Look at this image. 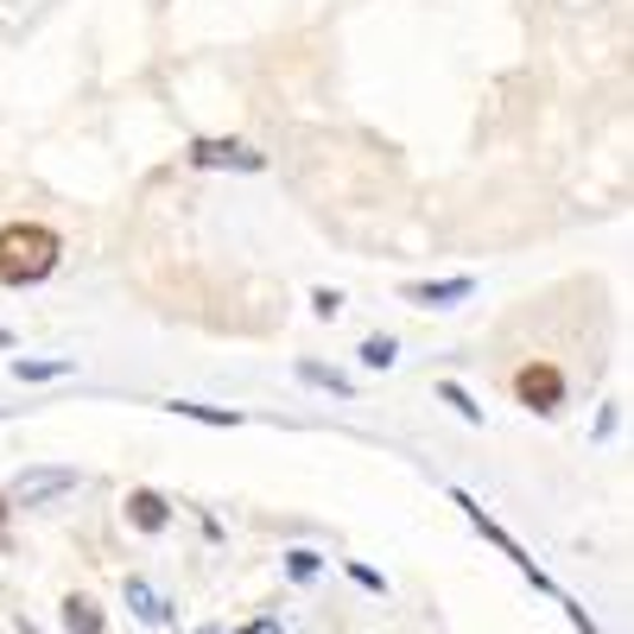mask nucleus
I'll return each mask as SVG.
<instances>
[{"mask_svg":"<svg viewBox=\"0 0 634 634\" xmlns=\"http://www.w3.org/2000/svg\"><path fill=\"white\" fill-rule=\"evenodd\" d=\"M57 267V235L39 223H7L0 228V286H39Z\"/></svg>","mask_w":634,"mask_h":634,"instance_id":"obj_1","label":"nucleus"},{"mask_svg":"<svg viewBox=\"0 0 634 634\" xmlns=\"http://www.w3.org/2000/svg\"><path fill=\"white\" fill-rule=\"evenodd\" d=\"M514 400L527 406V412H539V419L558 412L565 406V368L558 362H520L514 368Z\"/></svg>","mask_w":634,"mask_h":634,"instance_id":"obj_2","label":"nucleus"},{"mask_svg":"<svg viewBox=\"0 0 634 634\" xmlns=\"http://www.w3.org/2000/svg\"><path fill=\"white\" fill-rule=\"evenodd\" d=\"M456 507H463V514H470V520H476V533H482V539H495V546H502V552L514 558V565H520V571H527V583H533V590H546V597H558V583L546 578V571H539V565H533V558L520 552V546H514V539H507L502 527H495V514H488V507H476V502H470V495H463V488H456Z\"/></svg>","mask_w":634,"mask_h":634,"instance_id":"obj_3","label":"nucleus"},{"mask_svg":"<svg viewBox=\"0 0 634 634\" xmlns=\"http://www.w3.org/2000/svg\"><path fill=\"white\" fill-rule=\"evenodd\" d=\"M191 165L197 172H267V159L241 140H191Z\"/></svg>","mask_w":634,"mask_h":634,"instance_id":"obj_4","label":"nucleus"},{"mask_svg":"<svg viewBox=\"0 0 634 634\" xmlns=\"http://www.w3.org/2000/svg\"><path fill=\"white\" fill-rule=\"evenodd\" d=\"M71 488H76V470H25V476L7 488V502L39 507V502H51V495H71Z\"/></svg>","mask_w":634,"mask_h":634,"instance_id":"obj_5","label":"nucleus"},{"mask_svg":"<svg viewBox=\"0 0 634 634\" xmlns=\"http://www.w3.org/2000/svg\"><path fill=\"white\" fill-rule=\"evenodd\" d=\"M400 292L412 304H431V311H438V304H463L470 292H476V279H412V286H400Z\"/></svg>","mask_w":634,"mask_h":634,"instance_id":"obj_6","label":"nucleus"},{"mask_svg":"<svg viewBox=\"0 0 634 634\" xmlns=\"http://www.w3.org/2000/svg\"><path fill=\"white\" fill-rule=\"evenodd\" d=\"M172 520V502L159 495V488H133L127 495V527H140V533H159Z\"/></svg>","mask_w":634,"mask_h":634,"instance_id":"obj_7","label":"nucleus"},{"mask_svg":"<svg viewBox=\"0 0 634 634\" xmlns=\"http://www.w3.org/2000/svg\"><path fill=\"white\" fill-rule=\"evenodd\" d=\"M121 597H127V609H133V615H140V622H152V628H159V622H172V609H165V597H159V590H152V583L127 578V583H121Z\"/></svg>","mask_w":634,"mask_h":634,"instance_id":"obj_8","label":"nucleus"},{"mask_svg":"<svg viewBox=\"0 0 634 634\" xmlns=\"http://www.w3.org/2000/svg\"><path fill=\"white\" fill-rule=\"evenodd\" d=\"M64 628L71 634H101V609L89 597H64Z\"/></svg>","mask_w":634,"mask_h":634,"instance_id":"obj_9","label":"nucleus"},{"mask_svg":"<svg viewBox=\"0 0 634 634\" xmlns=\"http://www.w3.org/2000/svg\"><path fill=\"white\" fill-rule=\"evenodd\" d=\"M178 419H197V426H241V412H228V406H197V400H172Z\"/></svg>","mask_w":634,"mask_h":634,"instance_id":"obj_10","label":"nucleus"},{"mask_svg":"<svg viewBox=\"0 0 634 634\" xmlns=\"http://www.w3.org/2000/svg\"><path fill=\"white\" fill-rule=\"evenodd\" d=\"M299 380H311V387H324V394H336V400H350L355 387L336 368H324V362H299Z\"/></svg>","mask_w":634,"mask_h":634,"instance_id":"obj_11","label":"nucleus"},{"mask_svg":"<svg viewBox=\"0 0 634 634\" xmlns=\"http://www.w3.org/2000/svg\"><path fill=\"white\" fill-rule=\"evenodd\" d=\"M438 400L451 406L456 419H470V426H482V406L470 400V387H456V380H438Z\"/></svg>","mask_w":634,"mask_h":634,"instance_id":"obj_12","label":"nucleus"},{"mask_svg":"<svg viewBox=\"0 0 634 634\" xmlns=\"http://www.w3.org/2000/svg\"><path fill=\"white\" fill-rule=\"evenodd\" d=\"M318 571H324V558H318V552H304V546H299V552H286V578H292V583H311Z\"/></svg>","mask_w":634,"mask_h":634,"instance_id":"obj_13","label":"nucleus"},{"mask_svg":"<svg viewBox=\"0 0 634 634\" xmlns=\"http://www.w3.org/2000/svg\"><path fill=\"white\" fill-rule=\"evenodd\" d=\"M394 355H400L394 336H368V343H362V362H368V368H394Z\"/></svg>","mask_w":634,"mask_h":634,"instance_id":"obj_14","label":"nucleus"},{"mask_svg":"<svg viewBox=\"0 0 634 634\" xmlns=\"http://www.w3.org/2000/svg\"><path fill=\"white\" fill-rule=\"evenodd\" d=\"M13 375L20 380H57V375H71V362H20Z\"/></svg>","mask_w":634,"mask_h":634,"instance_id":"obj_15","label":"nucleus"},{"mask_svg":"<svg viewBox=\"0 0 634 634\" xmlns=\"http://www.w3.org/2000/svg\"><path fill=\"white\" fill-rule=\"evenodd\" d=\"M343 571H350V578L362 583V590H387V578H380L375 565H343Z\"/></svg>","mask_w":634,"mask_h":634,"instance_id":"obj_16","label":"nucleus"},{"mask_svg":"<svg viewBox=\"0 0 634 634\" xmlns=\"http://www.w3.org/2000/svg\"><path fill=\"white\" fill-rule=\"evenodd\" d=\"M7 507L13 502H7V488H0V546H7Z\"/></svg>","mask_w":634,"mask_h":634,"instance_id":"obj_17","label":"nucleus"},{"mask_svg":"<svg viewBox=\"0 0 634 634\" xmlns=\"http://www.w3.org/2000/svg\"><path fill=\"white\" fill-rule=\"evenodd\" d=\"M241 634H279V622H254V628H241Z\"/></svg>","mask_w":634,"mask_h":634,"instance_id":"obj_18","label":"nucleus"}]
</instances>
